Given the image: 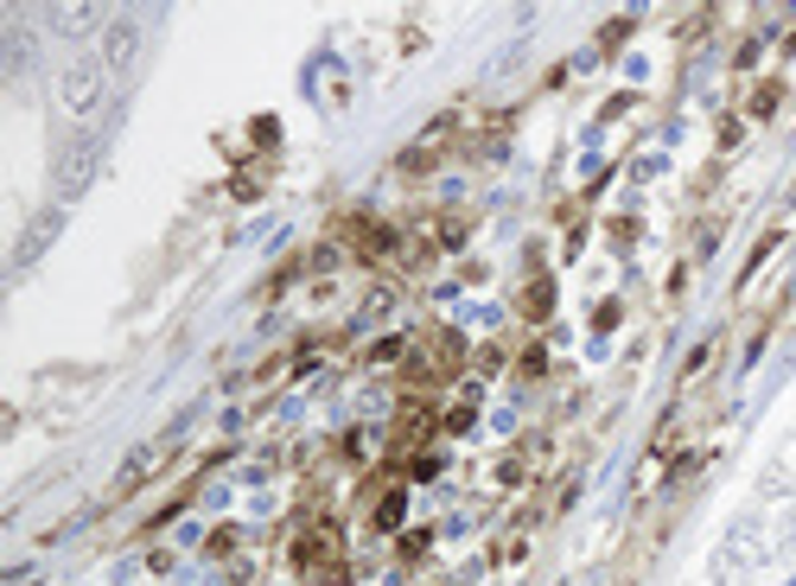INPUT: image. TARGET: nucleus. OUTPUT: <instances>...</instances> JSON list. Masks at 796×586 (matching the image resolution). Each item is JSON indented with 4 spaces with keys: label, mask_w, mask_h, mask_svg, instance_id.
<instances>
[{
    "label": "nucleus",
    "mask_w": 796,
    "mask_h": 586,
    "mask_svg": "<svg viewBox=\"0 0 796 586\" xmlns=\"http://www.w3.org/2000/svg\"><path fill=\"white\" fill-rule=\"evenodd\" d=\"M141 51H147V25L141 20H108L103 25V64L108 76H128L141 64Z\"/></svg>",
    "instance_id": "obj_5"
},
{
    "label": "nucleus",
    "mask_w": 796,
    "mask_h": 586,
    "mask_svg": "<svg viewBox=\"0 0 796 586\" xmlns=\"http://www.w3.org/2000/svg\"><path fill=\"white\" fill-rule=\"evenodd\" d=\"M771 491H790V484H796V446H790V453H784V465H771Z\"/></svg>",
    "instance_id": "obj_12"
},
{
    "label": "nucleus",
    "mask_w": 796,
    "mask_h": 586,
    "mask_svg": "<svg viewBox=\"0 0 796 586\" xmlns=\"http://www.w3.org/2000/svg\"><path fill=\"white\" fill-rule=\"evenodd\" d=\"M261 178H268V166H242V173L230 178V185H236V198H261Z\"/></svg>",
    "instance_id": "obj_10"
},
{
    "label": "nucleus",
    "mask_w": 796,
    "mask_h": 586,
    "mask_svg": "<svg viewBox=\"0 0 796 586\" xmlns=\"http://www.w3.org/2000/svg\"><path fill=\"white\" fill-rule=\"evenodd\" d=\"M624 32H631V20H612V25H606V39H599V45H606V51H618V45H624Z\"/></svg>",
    "instance_id": "obj_16"
},
{
    "label": "nucleus",
    "mask_w": 796,
    "mask_h": 586,
    "mask_svg": "<svg viewBox=\"0 0 796 586\" xmlns=\"http://www.w3.org/2000/svg\"><path fill=\"white\" fill-rule=\"evenodd\" d=\"M777 102H784V76H758L740 102V122H771L777 115Z\"/></svg>",
    "instance_id": "obj_7"
},
{
    "label": "nucleus",
    "mask_w": 796,
    "mask_h": 586,
    "mask_svg": "<svg viewBox=\"0 0 796 586\" xmlns=\"http://www.w3.org/2000/svg\"><path fill=\"white\" fill-rule=\"evenodd\" d=\"M58 229H64V210H39V217L27 224V236L13 243V268H32V261L58 243Z\"/></svg>",
    "instance_id": "obj_6"
},
{
    "label": "nucleus",
    "mask_w": 796,
    "mask_h": 586,
    "mask_svg": "<svg viewBox=\"0 0 796 586\" xmlns=\"http://www.w3.org/2000/svg\"><path fill=\"white\" fill-rule=\"evenodd\" d=\"M516 312H523L529 326H541V319L555 312V280H548V275H529V287L516 294Z\"/></svg>",
    "instance_id": "obj_8"
},
{
    "label": "nucleus",
    "mask_w": 796,
    "mask_h": 586,
    "mask_svg": "<svg viewBox=\"0 0 796 586\" xmlns=\"http://www.w3.org/2000/svg\"><path fill=\"white\" fill-rule=\"evenodd\" d=\"M96 166H103V134H90V127H77L64 147H58L52 160V185H58V198H77L83 185L96 178Z\"/></svg>",
    "instance_id": "obj_2"
},
{
    "label": "nucleus",
    "mask_w": 796,
    "mask_h": 586,
    "mask_svg": "<svg viewBox=\"0 0 796 586\" xmlns=\"http://www.w3.org/2000/svg\"><path fill=\"white\" fill-rule=\"evenodd\" d=\"M293 567L307 580H344L351 561H344V535H338L332 516H307V530L293 535Z\"/></svg>",
    "instance_id": "obj_1"
},
{
    "label": "nucleus",
    "mask_w": 796,
    "mask_h": 586,
    "mask_svg": "<svg viewBox=\"0 0 796 586\" xmlns=\"http://www.w3.org/2000/svg\"><path fill=\"white\" fill-rule=\"evenodd\" d=\"M516 377H541V345H529V351L516 357Z\"/></svg>",
    "instance_id": "obj_15"
},
{
    "label": "nucleus",
    "mask_w": 796,
    "mask_h": 586,
    "mask_svg": "<svg viewBox=\"0 0 796 586\" xmlns=\"http://www.w3.org/2000/svg\"><path fill=\"white\" fill-rule=\"evenodd\" d=\"M103 90H108V64L103 58H71V64H64V71H58V109H64V115H90V109H96V102H103Z\"/></svg>",
    "instance_id": "obj_3"
},
{
    "label": "nucleus",
    "mask_w": 796,
    "mask_h": 586,
    "mask_svg": "<svg viewBox=\"0 0 796 586\" xmlns=\"http://www.w3.org/2000/svg\"><path fill=\"white\" fill-rule=\"evenodd\" d=\"M173 459H179V440H147V446H134V453L122 459V472L108 479V504H128L134 491H141L147 479H159Z\"/></svg>",
    "instance_id": "obj_4"
},
{
    "label": "nucleus",
    "mask_w": 796,
    "mask_h": 586,
    "mask_svg": "<svg viewBox=\"0 0 796 586\" xmlns=\"http://www.w3.org/2000/svg\"><path fill=\"white\" fill-rule=\"evenodd\" d=\"M427 542H434L427 530H409V535H402V561H421V555H427Z\"/></svg>",
    "instance_id": "obj_14"
},
{
    "label": "nucleus",
    "mask_w": 796,
    "mask_h": 586,
    "mask_svg": "<svg viewBox=\"0 0 796 586\" xmlns=\"http://www.w3.org/2000/svg\"><path fill=\"white\" fill-rule=\"evenodd\" d=\"M777 243H784V229H765V236H758V249L745 255V268H740V280H752V275H758V268H765V255H771V249H777Z\"/></svg>",
    "instance_id": "obj_9"
},
{
    "label": "nucleus",
    "mask_w": 796,
    "mask_h": 586,
    "mask_svg": "<svg viewBox=\"0 0 796 586\" xmlns=\"http://www.w3.org/2000/svg\"><path fill=\"white\" fill-rule=\"evenodd\" d=\"M638 243V217H612V249H631Z\"/></svg>",
    "instance_id": "obj_13"
},
{
    "label": "nucleus",
    "mask_w": 796,
    "mask_h": 586,
    "mask_svg": "<svg viewBox=\"0 0 796 586\" xmlns=\"http://www.w3.org/2000/svg\"><path fill=\"white\" fill-rule=\"evenodd\" d=\"M745 141V122H740V109L733 115H720V153H733Z\"/></svg>",
    "instance_id": "obj_11"
}]
</instances>
